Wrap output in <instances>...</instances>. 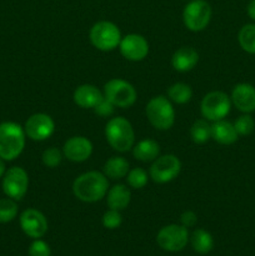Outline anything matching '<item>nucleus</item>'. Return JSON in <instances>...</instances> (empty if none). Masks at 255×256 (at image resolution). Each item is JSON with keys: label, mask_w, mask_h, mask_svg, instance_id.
Wrapping results in <instances>:
<instances>
[{"label": "nucleus", "mask_w": 255, "mask_h": 256, "mask_svg": "<svg viewBox=\"0 0 255 256\" xmlns=\"http://www.w3.org/2000/svg\"><path fill=\"white\" fill-rule=\"evenodd\" d=\"M109 182L102 172H88L72 182V192L84 202H96L108 194Z\"/></svg>", "instance_id": "nucleus-1"}, {"label": "nucleus", "mask_w": 255, "mask_h": 256, "mask_svg": "<svg viewBox=\"0 0 255 256\" xmlns=\"http://www.w3.org/2000/svg\"><path fill=\"white\" fill-rule=\"evenodd\" d=\"M24 128L14 122L0 124V159L12 162L22 152L25 146Z\"/></svg>", "instance_id": "nucleus-2"}, {"label": "nucleus", "mask_w": 255, "mask_h": 256, "mask_svg": "<svg viewBox=\"0 0 255 256\" xmlns=\"http://www.w3.org/2000/svg\"><path fill=\"white\" fill-rule=\"evenodd\" d=\"M105 138L114 150L126 152L132 149L135 142V134L130 122L125 118H112L105 126Z\"/></svg>", "instance_id": "nucleus-3"}, {"label": "nucleus", "mask_w": 255, "mask_h": 256, "mask_svg": "<svg viewBox=\"0 0 255 256\" xmlns=\"http://www.w3.org/2000/svg\"><path fill=\"white\" fill-rule=\"evenodd\" d=\"M145 112L150 124L158 130H169L175 122V112L172 102L162 95L150 99Z\"/></svg>", "instance_id": "nucleus-4"}, {"label": "nucleus", "mask_w": 255, "mask_h": 256, "mask_svg": "<svg viewBox=\"0 0 255 256\" xmlns=\"http://www.w3.org/2000/svg\"><path fill=\"white\" fill-rule=\"evenodd\" d=\"M90 42L102 52H112L119 46L122 42V32L119 28L112 22L102 20L95 22L90 29Z\"/></svg>", "instance_id": "nucleus-5"}, {"label": "nucleus", "mask_w": 255, "mask_h": 256, "mask_svg": "<svg viewBox=\"0 0 255 256\" xmlns=\"http://www.w3.org/2000/svg\"><path fill=\"white\" fill-rule=\"evenodd\" d=\"M212 19V6L205 0H192L182 12L184 24L190 32H202L209 25Z\"/></svg>", "instance_id": "nucleus-6"}, {"label": "nucleus", "mask_w": 255, "mask_h": 256, "mask_svg": "<svg viewBox=\"0 0 255 256\" xmlns=\"http://www.w3.org/2000/svg\"><path fill=\"white\" fill-rule=\"evenodd\" d=\"M104 98L114 106L129 108L136 102V90L130 82L122 79H112L104 85Z\"/></svg>", "instance_id": "nucleus-7"}, {"label": "nucleus", "mask_w": 255, "mask_h": 256, "mask_svg": "<svg viewBox=\"0 0 255 256\" xmlns=\"http://www.w3.org/2000/svg\"><path fill=\"white\" fill-rule=\"evenodd\" d=\"M232 99L222 92H210L202 98L200 110L208 122L222 120L230 112Z\"/></svg>", "instance_id": "nucleus-8"}, {"label": "nucleus", "mask_w": 255, "mask_h": 256, "mask_svg": "<svg viewBox=\"0 0 255 256\" xmlns=\"http://www.w3.org/2000/svg\"><path fill=\"white\" fill-rule=\"evenodd\" d=\"M189 242L188 228L178 224H170L162 228L156 235V242L168 252H182Z\"/></svg>", "instance_id": "nucleus-9"}, {"label": "nucleus", "mask_w": 255, "mask_h": 256, "mask_svg": "<svg viewBox=\"0 0 255 256\" xmlns=\"http://www.w3.org/2000/svg\"><path fill=\"white\" fill-rule=\"evenodd\" d=\"M180 170H182V162L179 158L172 154H168L158 156L152 162L149 175L154 182L165 184L174 180L180 174Z\"/></svg>", "instance_id": "nucleus-10"}, {"label": "nucleus", "mask_w": 255, "mask_h": 256, "mask_svg": "<svg viewBox=\"0 0 255 256\" xmlns=\"http://www.w3.org/2000/svg\"><path fill=\"white\" fill-rule=\"evenodd\" d=\"M29 188L28 172L20 166H12L4 174L2 179V192L8 198L14 200H22Z\"/></svg>", "instance_id": "nucleus-11"}, {"label": "nucleus", "mask_w": 255, "mask_h": 256, "mask_svg": "<svg viewBox=\"0 0 255 256\" xmlns=\"http://www.w3.org/2000/svg\"><path fill=\"white\" fill-rule=\"evenodd\" d=\"M24 132L29 139L34 142H44L49 139L55 132V122L48 114L36 112L28 118Z\"/></svg>", "instance_id": "nucleus-12"}, {"label": "nucleus", "mask_w": 255, "mask_h": 256, "mask_svg": "<svg viewBox=\"0 0 255 256\" xmlns=\"http://www.w3.org/2000/svg\"><path fill=\"white\" fill-rule=\"evenodd\" d=\"M20 228L26 236L40 239L48 232V220L42 212L36 209H26L20 215Z\"/></svg>", "instance_id": "nucleus-13"}, {"label": "nucleus", "mask_w": 255, "mask_h": 256, "mask_svg": "<svg viewBox=\"0 0 255 256\" xmlns=\"http://www.w3.org/2000/svg\"><path fill=\"white\" fill-rule=\"evenodd\" d=\"M120 52L130 62H142L149 54V44L142 35L129 34L122 38L119 44Z\"/></svg>", "instance_id": "nucleus-14"}, {"label": "nucleus", "mask_w": 255, "mask_h": 256, "mask_svg": "<svg viewBox=\"0 0 255 256\" xmlns=\"http://www.w3.org/2000/svg\"><path fill=\"white\" fill-rule=\"evenodd\" d=\"M62 154L70 162H82L92 156V144L84 136H72L65 142Z\"/></svg>", "instance_id": "nucleus-15"}, {"label": "nucleus", "mask_w": 255, "mask_h": 256, "mask_svg": "<svg viewBox=\"0 0 255 256\" xmlns=\"http://www.w3.org/2000/svg\"><path fill=\"white\" fill-rule=\"evenodd\" d=\"M230 99L234 106L242 112H252L255 110V88L246 82L235 85Z\"/></svg>", "instance_id": "nucleus-16"}, {"label": "nucleus", "mask_w": 255, "mask_h": 256, "mask_svg": "<svg viewBox=\"0 0 255 256\" xmlns=\"http://www.w3.org/2000/svg\"><path fill=\"white\" fill-rule=\"evenodd\" d=\"M102 98H104V94L96 86L90 84L78 86L72 95L75 104L82 109H94Z\"/></svg>", "instance_id": "nucleus-17"}, {"label": "nucleus", "mask_w": 255, "mask_h": 256, "mask_svg": "<svg viewBox=\"0 0 255 256\" xmlns=\"http://www.w3.org/2000/svg\"><path fill=\"white\" fill-rule=\"evenodd\" d=\"M199 62V54L190 46H182L174 52L172 58V65L176 72H186L194 69Z\"/></svg>", "instance_id": "nucleus-18"}, {"label": "nucleus", "mask_w": 255, "mask_h": 256, "mask_svg": "<svg viewBox=\"0 0 255 256\" xmlns=\"http://www.w3.org/2000/svg\"><path fill=\"white\" fill-rule=\"evenodd\" d=\"M238 132L234 124L226 120H218L212 125V139L222 145H232L238 140Z\"/></svg>", "instance_id": "nucleus-19"}, {"label": "nucleus", "mask_w": 255, "mask_h": 256, "mask_svg": "<svg viewBox=\"0 0 255 256\" xmlns=\"http://www.w3.org/2000/svg\"><path fill=\"white\" fill-rule=\"evenodd\" d=\"M130 200H132V192L125 185L116 184L108 190L106 204L109 209L122 212L129 206Z\"/></svg>", "instance_id": "nucleus-20"}, {"label": "nucleus", "mask_w": 255, "mask_h": 256, "mask_svg": "<svg viewBox=\"0 0 255 256\" xmlns=\"http://www.w3.org/2000/svg\"><path fill=\"white\" fill-rule=\"evenodd\" d=\"M160 154V146L155 140L144 139L132 146V155L142 162H154Z\"/></svg>", "instance_id": "nucleus-21"}, {"label": "nucleus", "mask_w": 255, "mask_h": 256, "mask_svg": "<svg viewBox=\"0 0 255 256\" xmlns=\"http://www.w3.org/2000/svg\"><path fill=\"white\" fill-rule=\"evenodd\" d=\"M189 239L192 250L200 255L209 254L214 248V239L212 234L204 229L194 230Z\"/></svg>", "instance_id": "nucleus-22"}, {"label": "nucleus", "mask_w": 255, "mask_h": 256, "mask_svg": "<svg viewBox=\"0 0 255 256\" xmlns=\"http://www.w3.org/2000/svg\"><path fill=\"white\" fill-rule=\"evenodd\" d=\"M129 162L122 156H112L108 160L102 168V174L110 179H122L129 172Z\"/></svg>", "instance_id": "nucleus-23"}, {"label": "nucleus", "mask_w": 255, "mask_h": 256, "mask_svg": "<svg viewBox=\"0 0 255 256\" xmlns=\"http://www.w3.org/2000/svg\"><path fill=\"white\" fill-rule=\"evenodd\" d=\"M168 98L175 104H186L192 100V90L185 82H175L168 89Z\"/></svg>", "instance_id": "nucleus-24"}, {"label": "nucleus", "mask_w": 255, "mask_h": 256, "mask_svg": "<svg viewBox=\"0 0 255 256\" xmlns=\"http://www.w3.org/2000/svg\"><path fill=\"white\" fill-rule=\"evenodd\" d=\"M190 136L195 144H205L208 140L212 139V125L208 120L199 119L192 125L190 129Z\"/></svg>", "instance_id": "nucleus-25"}, {"label": "nucleus", "mask_w": 255, "mask_h": 256, "mask_svg": "<svg viewBox=\"0 0 255 256\" xmlns=\"http://www.w3.org/2000/svg\"><path fill=\"white\" fill-rule=\"evenodd\" d=\"M238 40L244 52L255 54V24H246L240 29Z\"/></svg>", "instance_id": "nucleus-26"}, {"label": "nucleus", "mask_w": 255, "mask_h": 256, "mask_svg": "<svg viewBox=\"0 0 255 256\" xmlns=\"http://www.w3.org/2000/svg\"><path fill=\"white\" fill-rule=\"evenodd\" d=\"M18 215V204L14 199L4 198L0 199V222L6 224L12 222Z\"/></svg>", "instance_id": "nucleus-27"}, {"label": "nucleus", "mask_w": 255, "mask_h": 256, "mask_svg": "<svg viewBox=\"0 0 255 256\" xmlns=\"http://www.w3.org/2000/svg\"><path fill=\"white\" fill-rule=\"evenodd\" d=\"M126 176L128 184L132 189H142L148 182V172L142 168L129 170Z\"/></svg>", "instance_id": "nucleus-28"}, {"label": "nucleus", "mask_w": 255, "mask_h": 256, "mask_svg": "<svg viewBox=\"0 0 255 256\" xmlns=\"http://www.w3.org/2000/svg\"><path fill=\"white\" fill-rule=\"evenodd\" d=\"M234 128L235 130H236L238 135L246 136V135H250L252 132H254L255 122L249 114H244L235 120Z\"/></svg>", "instance_id": "nucleus-29"}, {"label": "nucleus", "mask_w": 255, "mask_h": 256, "mask_svg": "<svg viewBox=\"0 0 255 256\" xmlns=\"http://www.w3.org/2000/svg\"><path fill=\"white\" fill-rule=\"evenodd\" d=\"M62 155H64L62 152H60L58 148H48V149L44 150V152H42V164L48 168H56L58 165L62 162Z\"/></svg>", "instance_id": "nucleus-30"}, {"label": "nucleus", "mask_w": 255, "mask_h": 256, "mask_svg": "<svg viewBox=\"0 0 255 256\" xmlns=\"http://www.w3.org/2000/svg\"><path fill=\"white\" fill-rule=\"evenodd\" d=\"M102 222L105 229L114 230V229H118V228L122 225V214H120V212H118V210L109 209L108 212H104Z\"/></svg>", "instance_id": "nucleus-31"}, {"label": "nucleus", "mask_w": 255, "mask_h": 256, "mask_svg": "<svg viewBox=\"0 0 255 256\" xmlns=\"http://www.w3.org/2000/svg\"><path fill=\"white\" fill-rule=\"evenodd\" d=\"M29 256H52L50 246L42 239H34L28 250Z\"/></svg>", "instance_id": "nucleus-32"}, {"label": "nucleus", "mask_w": 255, "mask_h": 256, "mask_svg": "<svg viewBox=\"0 0 255 256\" xmlns=\"http://www.w3.org/2000/svg\"><path fill=\"white\" fill-rule=\"evenodd\" d=\"M114 108L115 106L109 102V100L102 98V99L100 100L99 104L94 108V112H96L98 115H100V116H110V115H112V112H114Z\"/></svg>", "instance_id": "nucleus-33"}, {"label": "nucleus", "mask_w": 255, "mask_h": 256, "mask_svg": "<svg viewBox=\"0 0 255 256\" xmlns=\"http://www.w3.org/2000/svg\"><path fill=\"white\" fill-rule=\"evenodd\" d=\"M180 222H182V226L185 228H192L198 222V216L192 210H186L180 216Z\"/></svg>", "instance_id": "nucleus-34"}, {"label": "nucleus", "mask_w": 255, "mask_h": 256, "mask_svg": "<svg viewBox=\"0 0 255 256\" xmlns=\"http://www.w3.org/2000/svg\"><path fill=\"white\" fill-rule=\"evenodd\" d=\"M246 12H248V15H249L250 19L255 20V0H252V2L248 4Z\"/></svg>", "instance_id": "nucleus-35"}, {"label": "nucleus", "mask_w": 255, "mask_h": 256, "mask_svg": "<svg viewBox=\"0 0 255 256\" xmlns=\"http://www.w3.org/2000/svg\"><path fill=\"white\" fill-rule=\"evenodd\" d=\"M5 174V165H4V160L0 159V178Z\"/></svg>", "instance_id": "nucleus-36"}]
</instances>
